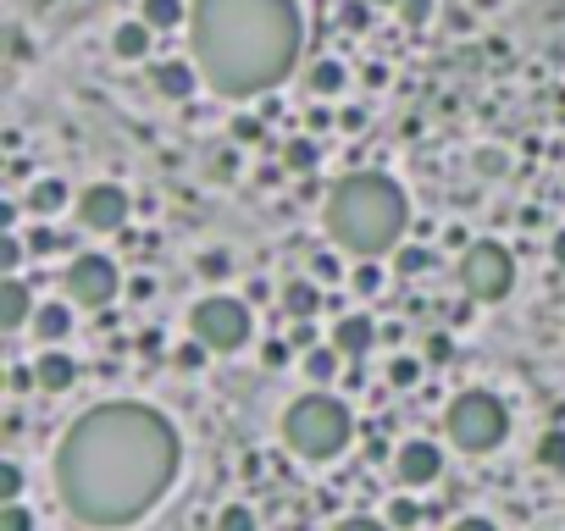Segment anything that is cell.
Wrapping results in <instances>:
<instances>
[{
  "label": "cell",
  "instance_id": "cell-1",
  "mask_svg": "<svg viewBox=\"0 0 565 531\" xmlns=\"http://www.w3.org/2000/svg\"><path fill=\"white\" fill-rule=\"evenodd\" d=\"M178 460V432L156 410L100 404L67 426L56 454V482L73 520L111 531L161 504V493L178 476Z\"/></svg>",
  "mask_w": 565,
  "mask_h": 531
},
{
  "label": "cell",
  "instance_id": "cell-2",
  "mask_svg": "<svg viewBox=\"0 0 565 531\" xmlns=\"http://www.w3.org/2000/svg\"><path fill=\"white\" fill-rule=\"evenodd\" d=\"M300 56L294 0H194V61L217 95H261Z\"/></svg>",
  "mask_w": 565,
  "mask_h": 531
},
{
  "label": "cell",
  "instance_id": "cell-3",
  "mask_svg": "<svg viewBox=\"0 0 565 531\" xmlns=\"http://www.w3.org/2000/svg\"><path fill=\"white\" fill-rule=\"evenodd\" d=\"M405 222H410L405 194L383 172H349L333 189V200H327V233H333V244L361 260L394 249Z\"/></svg>",
  "mask_w": 565,
  "mask_h": 531
},
{
  "label": "cell",
  "instance_id": "cell-4",
  "mask_svg": "<svg viewBox=\"0 0 565 531\" xmlns=\"http://www.w3.org/2000/svg\"><path fill=\"white\" fill-rule=\"evenodd\" d=\"M283 437L300 460H333L349 443V410L333 393H305L300 404H289L283 415Z\"/></svg>",
  "mask_w": 565,
  "mask_h": 531
},
{
  "label": "cell",
  "instance_id": "cell-5",
  "mask_svg": "<svg viewBox=\"0 0 565 531\" xmlns=\"http://www.w3.org/2000/svg\"><path fill=\"white\" fill-rule=\"evenodd\" d=\"M505 432H510V415L493 393H460V399L449 404V437H455V449L488 454V449L505 443Z\"/></svg>",
  "mask_w": 565,
  "mask_h": 531
},
{
  "label": "cell",
  "instance_id": "cell-6",
  "mask_svg": "<svg viewBox=\"0 0 565 531\" xmlns=\"http://www.w3.org/2000/svg\"><path fill=\"white\" fill-rule=\"evenodd\" d=\"M510 283H516V260H510L505 244H493V238L466 244V255H460V288H466L471 299L493 305V299L510 294Z\"/></svg>",
  "mask_w": 565,
  "mask_h": 531
},
{
  "label": "cell",
  "instance_id": "cell-7",
  "mask_svg": "<svg viewBox=\"0 0 565 531\" xmlns=\"http://www.w3.org/2000/svg\"><path fill=\"white\" fill-rule=\"evenodd\" d=\"M194 338L200 343H211V349H244V338H250V305L244 299H222V294H211V299H200L194 305Z\"/></svg>",
  "mask_w": 565,
  "mask_h": 531
},
{
  "label": "cell",
  "instance_id": "cell-8",
  "mask_svg": "<svg viewBox=\"0 0 565 531\" xmlns=\"http://www.w3.org/2000/svg\"><path fill=\"white\" fill-rule=\"evenodd\" d=\"M67 299H73V305H89V310L111 305V299H117V266H111L106 255H78L73 266H67Z\"/></svg>",
  "mask_w": 565,
  "mask_h": 531
},
{
  "label": "cell",
  "instance_id": "cell-9",
  "mask_svg": "<svg viewBox=\"0 0 565 531\" xmlns=\"http://www.w3.org/2000/svg\"><path fill=\"white\" fill-rule=\"evenodd\" d=\"M78 216H84V227H95V233H117V227L128 222V194H122L117 183H95V189L78 200Z\"/></svg>",
  "mask_w": 565,
  "mask_h": 531
},
{
  "label": "cell",
  "instance_id": "cell-10",
  "mask_svg": "<svg viewBox=\"0 0 565 531\" xmlns=\"http://www.w3.org/2000/svg\"><path fill=\"white\" fill-rule=\"evenodd\" d=\"M394 471H399L405 487H427V482H438V471H444V454H438L433 443H405L399 460H394Z\"/></svg>",
  "mask_w": 565,
  "mask_h": 531
},
{
  "label": "cell",
  "instance_id": "cell-11",
  "mask_svg": "<svg viewBox=\"0 0 565 531\" xmlns=\"http://www.w3.org/2000/svg\"><path fill=\"white\" fill-rule=\"evenodd\" d=\"M34 382L45 393H67L78 382V360H73V354H61V349H45V354H39V366H34Z\"/></svg>",
  "mask_w": 565,
  "mask_h": 531
},
{
  "label": "cell",
  "instance_id": "cell-12",
  "mask_svg": "<svg viewBox=\"0 0 565 531\" xmlns=\"http://www.w3.org/2000/svg\"><path fill=\"white\" fill-rule=\"evenodd\" d=\"M333 343L344 349V360H361V354L377 343V327H372V316H344V321L333 327Z\"/></svg>",
  "mask_w": 565,
  "mask_h": 531
},
{
  "label": "cell",
  "instance_id": "cell-13",
  "mask_svg": "<svg viewBox=\"0 0 565 531\" xmlns=\"http://www.w3.org/2000/svg\"><path fill=\"white\" fill-rule=\"evenodd\" d=\"M150 34H156V28H150L145 17H139V23H122L117 34H111V50H117L122 61H139V56H150Z\"/></svg>",
  "mask_w": 565,
  "mask_h": 531
},
{
  "label": "cell",
  "instance_id": "cell-14",
  "mask_svg": "<svg viewBox=\"0 0 565 531\" xmlns=\"http://www.w3.org/2000/svg\"><path fill=\"white\" fill-rule=\"evenodd\" d=\"M150 78H156V89H161L167 100H189V95H194V67H183V61H161Z\"/></svg>",
  "mask_w": 565,
  "mask_h": 531
},
{
  "label": "cell",
  "instance_id": "cell-15",
  "mask_svg": "<svg viewBox=\"0 0 565 531\" xmlns=\"http://www.w3.org/2000/svg\"><path fill=\"white\" fill-rule=\"evenodd\" d=\"M61 205H67V183L61 177H39L34 189H28V211L34 216H56Z\"/></svg>",
  "mask_w": 565,
  "mask_h": 531
},
{
  "label": "cell",
  "instance_id": "cell-16",
  "mask_svg": "<svg viewBox=\"0 0 565 531\" xmlns=\"http://www.w3.org/2000/svg\"><path fill=\"white\" fill-rule=\"evenodd\" d=\"M67 327H73L67 305H39V310H34V332H39V343H56V338H67Z\"/></svg>",
  "mask_w": 565,
  "mask_h": 531
},
{
  "label": "cell",
  "instance_id": "cell-17",
  "mask_svg": "<svg viewBox=\"0 0 565 531\" xmlns=\"http://www.w3.org/2000/svg\"><path fill=\"white\" fill-rule=\"evenodd\" d=\"M283 305H289V316H316V310H322V288L300 277V283L283 288Z\"/></svg>",
  "mask_w": 565,
  "mask_h": 531
},
{
  "label": "cell",
  "instance_id": "cell-18",
  "mask_svg": "<svg viewBox=\"0 0 565 531\" xmlns=\"http://www.w3.org/2000/svg\"><path fill=\"white\" fill-rule=\"evenodd\" d=\"M6 327H23V321H34V299H28V288L17 283V277H6Z\"/></svg>",
  "mask_w": 565,
  "mask_h": 531
},
{
  "label": "cell",
  "instance_id": "cell-19",
  "mask_svg": "<svg viewBox=\"0 0 565 531\" xmlns=\"http://www.w3.org/2000/svg\"><path fill=\"white\" fill-rule=\"evenodd\" d=\"M338 360H344L338 343H333V349H316V343H311V349H305V371H311V382H333L338 377Z\"/></svg>",
  "mask_w": 565,
  "mask_h": 531
},
{
  "label": "cell",
  "instance_id": "cell-20",
  "mask_svg": "<svg viewBox=\"0 0 565 531\" xmlns=\"http://www.w3.org/2000/svg\"><path fill=\"white\" fill-rule=\"evenodd\" d=\"M532 454H538V465H549V471H565V432H560V426H554V432H543Z\"/></svg>",
  "mask_w": 565,
  "mask_h": 531
},
{
  "label": "cell",
  "instance_id": "cell-21",
  "mask_svg": "<svg viewBox=\"0 0 565 531\" xmlns=\"http://www.w3.org/2000/svg\"><path fill=\"white\" fill-rule=\"evenodd\" d=\"M311 89L316 95H338V89H344V67H338V61H316L311 67Z\"/></svg>",
  "mask_w": 565,
  "mask_h": 531
},
{
  "label": "cell",
  "instance_id": "cell-22",
  "mask_svg": "<svg viewBox=\"0 0 565 531\" xmlns=\"http://www.w3.org/2000/svg\"><path fill=\"white\" fill-rule=\"evenodd\" d=\"M139 17H145L150 28H178L183 6H178V0H145V12H139Z\"/></svg>",
  "mask_w": 565,
  "mask_h": 531
},
{
  "label": "cell",
  "instance_id": "cell-23",
  "mask_svg": "<svg viewBox=\"0 0 565 531\" xmlns=\"http://www.w3.org/2000/svg\"><path fill=\"white\" fill-rule=\"evenodd\" d=\"M316 155H322V150H316V139H289V150H283V161H289L294 172H311V166H316Z\"/></svg>",
  "mask_w": 565,
  "mask_h": 531
},
{
  "label": "cell",
  "instance_id": "cell-24",
  "mask_svg": "<svg viewBox=\"0 0 565 531\" xmlns=\"http://www.w3.org/2000/svg\"><path fill=\"white\" fill-rule=\"evenodd\" d=\"M217 531H255V515H250L244 504H228V509L217 515Z\"/></svg>",
  "mask_w": 565,
  "mask_h": 531
},
{
  "label": "cell",
  "instance_id": "cell-25",
  "mask_svg": "<svg viewBox=\"0 0 565 531\" xmlns=\"http://www.w3.org/2000/svg\"><path fill=\"white\" fill-rule=\"evenodd\" d=\"M416 377H421L416 360H405V354H399V360H388V382H394V388H416Z\"/></svg>",
  "mask_w": 565,
  "mask_h": 531
},
{
  "label": "cell",
  "instance_id": "cell-26",
  "mask_svg": "<svg viewBox=\"0 0 565 531\" xmlns=\"http://www.w3.org/2000/svg\"><path fill=\"white\" fill-rule=\"evenodd\" d=\"M17 493H23V471H17V460H6V465H0V498L17 504Z\"/></svg>",
  "mask_w": 565,
  "mask_h": 531
},
{
  "label": "cell",
  "instance_id": "cell-27",
  "mask_svg": "<svg viewBox=\"0 0 565 531\" xmlns=\"http://www.w3.org/2000/svg\"><path fill=\"white\" fill-rule=\"evenodd\" d=\"M205 349H211V343H200V338L183 343V349L172 354V360H178V371H200V366H205Z\"/></svg>",
  "mask_w": 565,
  "mask_h": 531
},
{
  "label": "cell",
  "instance_id": "cell-28",
  "mask_svg": "<svg viewBox=\"0 0 565 531\" xmlns=\"http://www.w3.org/2000/svg\"><path fill=\"white\" fill-rule=\"evenodd\" d=\"M23 266V238L6 233V244H0V272H17Z\"/></svg>",
  "mask_w": 565,
  "mask_h": 531
},
{
  "label": "cell",
  "instance_id": "cell-29",
  "mask_svg": "<svg viewBox=\"0 0 565 531\" xmlns=\"http://www.w3.org/2000/svg\"><path fill=\"white\" fill-rule=\"evenodd\" d=\"M399 17H405L410 28H421L427 17H433V0H399Z\"/></svg>",
  "mask_w": 565,
  "mask_h": 531
},
{
  "label": "cell",
  "instance_id": "cell-30",
  "mask_svg": "<svg viewBox=\"0 0 565 531\" xmlns=\"http://www.w3.org/2000/svg\"><path fill=\"white\" fill-rule=\"evenodd\" d=\"M0 531H34V520H28L23 504H6V515H0Z\"/></svg>",
  "mask_w": 565,
  "mask_h": 531
},
{
  "label": "cell",
  "instance_id": "cell-31",
  "mask_svg": "<svg viewBox=\"0 0 565 531\" xmlns=\"http://www.w3.org/2000/svg\"><path fill=\"white\" fill-rule=\"evenodd\" d=\"M349 283H355V294H377V288H383V272H377V266H361Z\"/></svg>",
  "mask_w": 565,
  "mask_h": 531
},
{
  "label": "cell",
  "instance_id": "cell-32",
  "mask_svg": "<svg viewBox=\"0 0 565 531\" xmlns=\"http://www.w3.org/2000/svg\"><path fill=\"white\" fill-rule=\"evenodd\" d=\"M427 266H433L427 249H399V272H427Z\"/></svg>",
  "mask_w": 565,
  "mask_h": 531
},
{
  "label": "cell",
  "instance_id": "cell-33",
  "mask_svg": "<svg viewBox=\"0 0 565 531\" xmlns=\"http://www.w3.org/2000/svg\"><path fill=\"white\" fill-rule=\"evenodd\" d=\"M311 277H316V283H333V277H344V272H338L333 255H311Z\"/></svg>",
  "mask_w": 565,
  "mask_h": 531
},
{
  "label": "cell",
  "instance_id": "cell-34",
  "mask_svg": "<svg viewBox=\"0 0 565 531\" xmlns=\"http://www.w3.org/2000/svg\"><path fill=\"white\" fill-rule=\"evenodd\" d=\"M338 23H344V28H355V34H361V28L372 23V12H366V6H355V0H349L344 12H338Z\"/></svg>",
  "mask_w": 565,
  "mask_h": 531
},
{
  "label": "cell",
  "instance_id": "cell-35",
  "mask_svg": "<svg viewBox=\"0 0 565 531\" xmlns=\"http://www.w3.org/2000/svg\"><path fill=\"white\" fill-rule=\"evenodd\" d=\"M427 360H433V366H449V360H455V343L449 338H427Z\"/></svg>",
  "mask_w": 565,
  "mask_h": 531
},
{
  "label": "cell",
  "instance_id": "cell-36",
  "mask_svg": "<svg viewBox=\"0 0 565 531\" xmlns=\"http://www.w3.org/2000/svg\"><path fill=\"white\" fill-rule=\"evenodd\" d=\"M388 520H394V526H416V504H410V498H394V504H388Z\"/></svg>",
  "mask_w": 565,
  "mask_h": 531
},
{
  "label": "cell",
  "instance_id": "cell-37",
  "mask_svg": "<svg viewBox=\"0 0 565 531\" xmlns=\"http://www.w3.org/2000/svg\"><path fill=\"white\" fill-rule=\"evenodd\" d=\"M233 139H239V144H255V139H261V122H255V117H239V122H233Z\"/></svg>",
  "mask_w": 565,
  "mask_h": 531
},
{
  "label": "cell",
  "instance_id": "cell-38",
  "mask_svg": "<svg viewBox=\"0 0 565 531\" xmlns=\"http://www.w3.org/2000/svg\"><path fill=\"white\" fill-rule=\"evenodd\" d=\"M261 360H266L272 371H277V366H289V343H277V338H272V343L261 349Z\"/></svg>",
  "mask_w": 565,
  "mask_h": 531
},
{
  "label": "cell",
  "instance_id": "cell-39",
  "mask_svg": "<svg viewBox=\"0 0 565 531\" xmlns=\"http://www.w3.org/2000/svg\"><path fill=\"white\" fill-rule=\"evenodd\" d=\"M228 266H233L228 255H205V260H200V272H205V277H228Z\"/></svg>",
  "mask_w": 565,
  "mask_h": 531
},
{
  "label": "cell",
  "instance_id": "cell-40",
  "mask_svg": "<svg viewBox=\"0 0 565 531\" xmlns=\"http://www.w3.org/2000/svg\"><path fill=\"white\" fill-rule=\"evenodd\" d=\"M338 122H344L349 133H361V128H366V111H361V106H349V111H344V117H338Z\"/></svg>",
  "mask_w": 565,
  "mask_h": 531
},
{
  "label": "cell",
  "instance_id": "cell-41",
  "mask_svg": "<svg viewBox=\"0 0 565 531\" xmlns=\"http://www.w3.org/2000/svg\"><path fill=\"white\" fill-rule=\"evenodd\" d=\"M455 531H499L493 520H477V515H466V520H455Z\"/></svg>",
  "mask_w": 565,
  "mask_h": 531
},
{
  "label": "cell",
  "instance_id": "cell-42",
  "mask_svg": "<svg viewBox=\"0 0 565 531\" xmlns=\"http://www.w3.org/2000/svg\"><path fill=\"white\" fill-rule=\"evenodd\" d=\"M34 249H39V255H50V249H56V233H45V227H39V233H34Z\"/></svg>",
  "mask_w": 565,
  "mask_h": 531
},
{
  "label": "cell",
  "instance_id": "cell-43",
  "mask_svg": "<svg viewBox=\"0 0 565 531\" xmlns=\"http://www.w3.org/2000/svg\"><path fill=\"white\" fill-rule=\"evenodd\" d=\"M338 531H383V526H377V520H344Z\"/></svg>",
  "mask_w": 565,
  "mask_h": 531
},
{
  "label": "cell",
  "instance_id": "cell-44",
  "mask_svg": "<svg viewBox=\"0 0 565 531\" xmlns=\"http://www.w3.org/2000/svg\"><path fill=\"white\" fill-rule=\"evenodd\" d=\"M554 260H565V227L554 233Z\"/></svg>",
  "mask_w": 565,
  "mask_h": 531
},
{
  "label": "cell",
  "instance_id": "cell-45",
  "mask_svg": "<svg viewBox=\"0 0 565 531\" xmlns=\"http://www.w3.org/2000/svg\"><path fill=\"white\" fill-rule=\"evenodd\" d=\"M377 6H399V0H377Z\"/></svg>",
  "mask_w": 565,
  "mask_h": 531
}]
</instances>
